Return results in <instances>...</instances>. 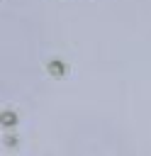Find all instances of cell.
<instances>
[{"mask_svg": "<svg viewBox=\"0 0 151 156\" xmlns=\"http://www.w3.org/2000/svg\"><path fill=\"white\" fill-rule=\"evenodd\" d=\"M17 122H19L17 112H12V110H2V112H0V124H2V127H15Z\"/></svg>", "mask_w": 151, "mask_h": 156, "instance_id": "7a4b0ae2", "label": "cell"}, {"mask_svg": "<svg viewBox=\"0 0 151 156\" xmlns=\"http://www.w3.org/2000/svg\"><path fill=\"white\" fill-rule=\"evenodd\" d=\"M5 144H7V146H17V136H15V134H7V136H5Z\"/></svg>", "mask_w": 151, "mask_h": 156, "instance_id": "3957f363", "label": "cell"}, {"mask_svg": "<svg viewBox=\"0 0 151 156\" xmlns=\"http://www.w3.org/2000/svg\"><path fill=\"white\" fill-rule=\"evenodd\" d=\"M46 71H49L51 78H63V76L68 73V68H66V63H63L61 58H51V61L46 63Z\"/></svg>", "mask_w": 151, "mask_h": 156, "instance_id": "6da1fadb", "label": "cell"}]
</instances>
